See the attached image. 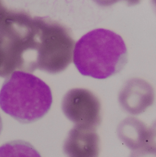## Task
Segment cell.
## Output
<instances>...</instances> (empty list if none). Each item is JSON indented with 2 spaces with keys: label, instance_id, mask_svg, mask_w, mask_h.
<instances>
[{
  "label": "cell",
  "instance_id": "cell-1",
  "mask_svg": "<svg viewBox=\"0 0 156 157\" xmlns=\"http://www.w3.org/2000/svg\"><path fill=\"white\" fill-rule=\"evenodd\" d=\"M75 44L61 24L6 8L0 14V77L16 71L59 73L72 63Z\"/></svg>",
  "mask_w": 156,
  "mask_h": 157
},
{
  "label": "cell",
  "instance_id": "cell-2",
  "mask_svg": "<svg viewBox=\"0 0 156 157\" xmlns=\"http://www.w3.org/2000/svg\"><path fill=\"white\" fill-rule=\"evenodd\" d=\"M73 63L84 76L105 79L122 71L127 62V49L122 38L104 29L82 36L73 50Z\"/></svg>",
  "mask_w": 156,
  "mask_h": 157
},
{
  "label": "cell",
  "instance_id": "cell-3",
  "mask_svg": "<svg viewBox=\"0 0 156 157\" xmlns=\"http://www.w3.org/2000/svg\"><path fill=\"white\" fill-rule=\"evenodd\" d=\"M48 85L30 73L13 72L0 90V107L22 123H30L44 117L52 105Z\"/></svg>",
  "mask_w": 156,
  "mask_h": 157
},
{
  "label": "cell",
  "instance_id": "cell-4",
  "mask_svg": "<svg viewBox=\"0 0 156 157\" xmlns=\"http://www.w3.org/2000/svg\"><path fill=\"white\" fill-rule=\"evenodd\" d=\"M61 108L65 116L75 125L96 129L101 122L100 102L88 90H69L63 97Z\"/></svg>",
  "mask_w": 156,
  "mask_h": 157
},
{
  "label": "cell",
  "instance_id": "cell-5",
  "mask_svg": "<svg viewBox=\"0 0 156 157\" xmlns=\"http://www.w3.org/2000/svg\"><path fill=\"white\" fill-rule=\"evenodd\" d=\"M154 94L152 86L139 78L126 82L119 96L123 109L130 114L137 115L144 112L154 102Z\"/></svg>",
  "mask_w": 156,
  "mask_h": 157
},
{
  "label": "cell",
  "instance_id": "cell-6",
  "mask_svg": "<svg viewBox=\"0 0 156 157\" xmlns=\"http://www.w3.org/2000/svg\"><path fill=\"white\" fill-rule=\"evenodd\" d=\"M96 129L75 125L63 145L67 157H99L100 138Z\"/></svg>",
  "mask_w": 156,
  "mask_h": 157
},
{
  "label": "cell",
  "instance_id": "cell-7",
  "mask_svg": "<svg viewBox=\"0 0 156 157\" xmlns=\"http://www.w3.org/2000/svg\"><path fill=\"white\" fill-rule=\"evenodd\" d=\"M117 132L122 142L133 151L156 145L155 128L148 127L136 118L130 117L122 121Z\"/></svg>",
  "mask_w": 156,
  "mask_h": 157
},
{
  "label": "cell",
  "instance_id": "cell-8",
  "mask_svg": "<svg viewBox=\"0 0 156 157\" xmlns=\"http://www.w3.org/2000/svg\"><path fill=\"white\" fill-rule=\"evenodd\" d=\"M0 157H41L29 143L22 140L8 142L0 147Z\"/></svg>",
  "mask_w": 156,
  "mask_h": 157
},
{
  "label": "cell",
  "instance_id": "cell-9",
  "mask_svg": "<svg viewBox=\"0 0 156 157\" xmlns=\"http://www.w3.org/2000/svg\"><path fill=\"white\" fill-rule=\"evenodd\" d=\"M156 145L133 151L131 157H156Z\"/></svg>",
  "mask_w": 156,
  "mask_h": 157
},
{
  "label": "cell",
  "instance_id": "cell-10",
  "mask_svg": "<svg viewBox=\"0 0 156 157\" xmlns=\"http://www.w3.org/2000/svg\"><path fill=\"white\" fill-rule=\"evenodd\" d=\"M96 3L102 6H110L122 0H93ZM129 5H135L140 2L141 0H124Z\"/></svg>",
  "mask_w": 156,
  "mask_h": 157
},
{
  "label": "cell",
  "instance_id": "cell-11",
  "mask_svg": "<svg viewBox=\"0 0 156 157\" xmlns=\"http://www.w3.org/2000/svg\"><path fill=\"white\" fill-rule=\"evenodd\" d=\"M2 118L0 116V134L2 132Z\"/></svg>",
  "mask_w": 156,
  "mask_h": 157
}]
</instances>
